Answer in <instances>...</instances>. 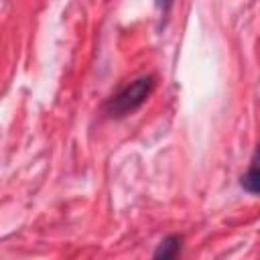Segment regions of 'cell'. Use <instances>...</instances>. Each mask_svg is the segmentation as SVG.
I'll return each instance as SVG.
<instances>
[{
  "mask_svg": "<svg viewBox=\"0 0 260 260\" xmlns=\"http://www.w3.org/2000/svg\"><path fill=\"white\" fill-rule=\"evenodd\" d=\"M154 75H140L134 81L120 87L108 102L104 104V112L112 118H124L132 112H136L152 93L154 89Z\"/></svg>",
  "mask_w": 260,
  "mask_h": 260,
  "instance_id": "cell-1",
  "label": "cell"
},
{
  "mask_svg": "<svg viewBox=\"0 0 260 260\" xmlns=\"http://www.w3.org/2000/svg\"><path fill=\"white\" fill-rule=\"evenodd\" d=\"M240 185L242 189H246L248 193H254V195H260V144L250 160V167L248 171L240 177Z\"/></svg>",
  "mask_w": 260,
  "mask_h": 260,
  "instance_id": "cell-2",
  "label": "cell"
},
{
  "mask_svg": "<svg viewBox=\"0 0 260 260\" xmlns=\"http://www.w3.org/2000/svg\"><path fill=\"white\" fill-rule=\"evenodd\" d=\"M181 244H183V236L179 234H171L167 238H162V242L156 246L154 250V258H162V260H169V258H175L179 252H181Z\"/></svg>",
  "mask_w": 260,
  "mask_h": 260,
  "instance_id": "cell-3",
  "label": "cell"
},
{
  "mask_svg": "<svg viewBox=\"0 0 260 260\" xmlns=\"http://www.w3.org/2000/svg\"><path fill=\"white\" fill-rule=\"evenodd\" d=\"M171 6H173V0H156V8H158L162 14H167Z\"/></svg>",
  "mask_w": 260,
  "mask_h": 260,
  "instance_id": "cell-4",
  "label": "cell"
}]
</instances>
